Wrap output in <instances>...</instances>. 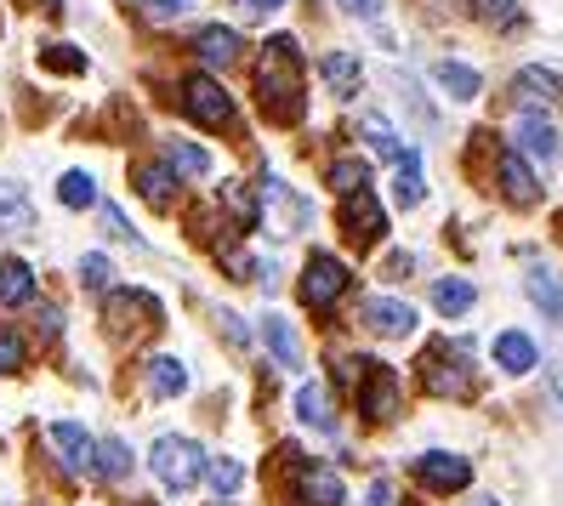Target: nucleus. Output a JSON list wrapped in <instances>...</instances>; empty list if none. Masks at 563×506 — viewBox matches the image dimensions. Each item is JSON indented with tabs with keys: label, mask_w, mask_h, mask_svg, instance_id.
Returning a JSON list of instances; mask_svg holds the SVG:
<instances>
[{
	"label": "nucleus",
	"mask_w": 563,
	"mask_h": 506,
	"mask_svg": "<svg viewBox=\"0 0 563 506\" xmlns=\"http://www.w3.org/2000/svg\"><path fill=\"white\" fill-rule=\"evenodd\" d=\"M347 285H353V267L342 262V256H330V251H319V256H308V274H302V308H313V314H324V308H336V301L347 296Z\"/></svg>",
	"instance_id": "nucleus-3"
},
{
	"label": "nucleus",
	"mask_w": 563,
	"mask_h": 506,
	"mask_svg": "<svg viewBox=\"0 0 563 506\" xmlns=\"http://www.w3.org/2000/svg\"><path fill=\"white\" fill-rule=\"evenodd\" d=\"M512 91L523 97L529 109H541V103H558V97H563V80L552 69H518L512 75Z\"/></svg>",
	"instance_id": "nucleus-22"
},
{
	"label": "nucleus",
	"mask_w": 563,
	"mask_h": 506,
	"mask_svg": "<svg viewBox=\"0 0 563 506\" xmlns=\"http://www.w3.org/2000/svg\"><path fill=\"white\" fill-rule=\"evenodd\" d=\"M188 387V370H183V359H172V353H154L148 359V393L154 398H177Z\"/></svg>",
	"instance_id": "nucleus-23"
},
{
	"label": "nucleus",
	"mask_w": 563,
	"mask_h": 506,
	"mask_svg": "<svg viewBox=\"0 0 563 506\" xmlns=\"http://www.w3.org/2000/svg\"><path fill=\"white\" fill-rule=\"evenodd\" d=\"M342 228H347V240H353V245H371V240H376V228H387L382 199H376L371 188L347 194V199H342Z\"/></svg>",
	"instance_id": "nucleus-9"
},
{
	"label": "nucleus",
	"mask_w": 563,
	"mask_h": 506,
	"mask_svg": "<svg viewBox=\"0 0 563 506\" xmlns=\"http://www.w3.org/2000/svg\"><path fill=\"white\" fill-rule=\"evenodd\" d=\"M52 450L63 455V466L69 472H91L97 466V444H91V432L86 427H75V421H52Z\"/></svg>",
	"instance_id": "nucleus-12"
},
{
	"label": "nucleus",
	"mask_w": 563,
	"mask_h": 506,
	"mask_svg": "<svg viewBox=\"0 0 563 506\" xmlns=\"http://www.w3.org/2000/svg\"><path fill=\"white\" fill-rule=\"evenodd\" d=\"M495 177H501V194L512 199L518 211H523V206H536V199H541V177L523 165V154H518V148H501V160H495Z\"/></svg>",
	"instance_id": "nucleus-10"
},
{
	"label": "nucleus",
	"mask_w": 563,
	"mask_h": 506,
	"mask_svg": "<svg viewBox=\"0 0 563 506\" xmlns=\"http://www.w3.org/2000/svg\"><path fill=\"white\" fill-rule=\"evenodd\" d=\"M364 324L376 336H416V308L410 301H393V296H371L364 301Z\"/></svg>",
	"instance_id": "nucleus-13"
},
{
	"label": "nucleus",
	"mask_w": 563,
	"mask_h": 506,
	"mask_svg": "<svg viewBox=\"0 0 563 506\" xmlns=\"http://www.w3.org/2000/svg\"><path fill=\"white\" fill-rule=\"evenodd\" d=\"M473 506H495V501H473Z\"/></svg>",
	"instance_id": "nucleus-48"
},
{
	"label": "nucleus",
	"mask_w": 563,
	"mask_h": 506,
	"mask_svg": "<svg viewBox=\"0 0 563 506\" xmlns=\"http://www.w3.org/2000/svg\"><path fill=\"white\" fill-rule=\"evenodd\" d=\"M262 336H268V348H274V359L296 370V359H302V342H296V330H290V319L268 314V319H262Z\"/></svg>",
	"instance_id": "nucleus-28"
},
{
	"label": "nucleus",
	"mask_w": 563,
	"mask_h": 506,
	"mask_svg": "<svg viewBox=\"0 0 563 506\" xmlns=\"http://www.w3.org/2000/svg\"><path fill=\"white\" fill-rule=\"evenodd\" d=\"M473 301H478V296H473V279H439V285H433V308H439L444 319H467Z\"/></svg>",
	"instance_id": "nucleus-26"
},
{
	"label": "nucleus",
	"mask_w": 563,
	"mask_h": 506,
	"mask_svg": "<svg viewBox=\"0 0 563 506\" xmlns=\"http://www.w3.org/2000/svg\"><path fill=\"white\" fill-rule=\"evenodd\" d=\"M97 472H103V479H125V472H131V450L120 444V438L97 444Z\"/></svg>",
	"instance_id": "nucleus-36"
},
{
	"label": "nucleus",
	"mask_w": 563,
	"mask_h": 506,
	"mask_svg": "<svg viewBox=\"0 0 563 506\" xmlns=\"http://www.w3.org/2000/svg\"><path fill=\"white\" fill-rule=\"evenodd\" d=\"M137 194L148 199L154 211H165L177 199V172H172V165H143V172H137Z\"/></svg>",
	"instance_id": "nucleus-25"
},
{
	"label": "nucleus",
	"mask_w": 563,
	"mask_h": 506,
	"mask_svg": "<svg viewBox=\"0 0 563 506\" xmlns=\"http://www.w3.org/2000/svg\"><path fill=\"white\" fill-rule=\"evenodd\" d=\"M358 410L371 421H393L399 416V376H393L387 364H364L358 376Z\"/></svg>",
	"instance_id": "nucleus-7"
},
{
	"label": "nucleus",
	"mask_w": 563,
	"mask_h": 506,
	"mask_svg": "<svg viewBox=\"0 0 563 506\" xmlns=\"http://www.w3.org/2000/svg\"><path fill=\"white\" fill-rule=\"evenodd\" d=\"M296 495H302L308 506H342L347 501V484L336 479V466L302 461V466H296Z\"/></svg>",
	"instance_id": "nucleus-11"
},
{
	"label": "nucleus",
	"mask_w": 563,
	"mask_h": 506,
	"mask_svg": "<svg viewBox=\"0 0 563 506\" xmlns=\"http://www.w3.org/2000/svg\"><path fill=\"white\" fill-rule=\"evenodd\" d=\"M57 199H63L69 211H86V206H97V188H91V177H86V172H63Z\"/></svg>",
	"instance_id": "nucleus-31"
},
{
	"label": "nucleus",
	"mask_w": 563,
	"mask_h": 506,
	"mask_svg": "<svg viewBox=\"0 0 563 506\" xmlns=\"http://www.w3.org/2000/svg\"><path fill=\"white\" fill-rule=\"evenodd\" d=\"M0 301H7V308L35 301V267L18 262V256H0Z\"/></svg>",
	"instance_id": "nucleus-20"
},
{
	"label": "nucleus",
	"mask_w": 563,
	"mask_h": 506,
	"mask_svg": "<svg viewBox=\"0 0 563 506\" xmlns=\"http://www.w3.org/2000/svg\"><path fill=\"white\" fill-rule=\"evenodd\" d=\"M206 479H211V490H217V495H234V490H240V479H245V466H240L234 455H211V461H206Z\"/></svg>",
	"instance_id": "nucleus-33"
},
{
	"label": "nucleus",
	"mask_w": 563,
	"mask_h": 506,
	"mask_svg": "<svg viewBox=\"0 0 563 506\" xmlns=\"http://www.w3.org/2000/svg\"><path fill=\"white\" fill-rule=\"evenodd\" d=\"M240 7H251V12H279L285 0H240Z\"/></svg>",
	"instance_id": "nucleus-47"
},
{
	"label": "nucleus",
	"mask_w": 563,
	"mask_h": 506,
	"mask_svg": "<svg viewBox=\"0 0 563 506\" xmlns=\"http://www.w3.org/2000/svg\"><path fill=\"white\" fill-rule=\"evenodd\" d=\"M495 364H501L507 376H529V370L541 364V353H536V342H529L523 330H501L495 336Z\"/></svg>",
	"instance_id": "nucleus-16"
},
{
	"label": "nucleus",
	"mask_w": 563,
	"mask_h": 506,
	"mask_svg": "<svg viewBox=\"0 0 563 506\" xmlns=\"http://www.w3.org/2000/svg\"><path fill=\"white\" fill-rule=\"evenodd\" d=\"M165 165H172L177 177H206V172H211V154H206L200 143L172 138V143H165Z\"/></svg>",
	"instance_id": "nucleus-27"
},
{
	"label": "nucleus",
	"mask_w": 563,
	"mask_h": 506,
	"mask_svg": "<svg viewBox=\"0 0 563 506\" xmlns=\"http://www.w3.org/2000/svg\"><path fill=\"white\" fill-rule=\"evenodd\" d=\"M12 370H23V336L0 324V376H12Z\"/></svg>",
	"instance_id": "nucleus-38"
},
{
	"label": "nucleus",
	"mask_w": 563,
	"mask_h": 506,
	"mask_svg": "<svg viewBox=\"0 0 563 506\" xmlns=\"http://www.w3.org/2000/svg\"><path fill=\"white\" fill-rule=\"evenodd\" d=\"M393 194H399V206H421V154L416 148H405L399 154V188H393Z\"/></svg>",
	"instance_id": "nucleus-29"
},
{
	"label": "nucleus",
	"mask_w": 563,
	"mask_h": 506,
	"mask_svg": "<svg viewBox=\"0 0 563 506\" xmlns=\"http://www.w3.org/2000/svg\"><path fill=\"white\" fill-rule=\"evenodd\" d=\"M416 364L433 398H473V342H427Z\"/></svg>",
	"instance_id": "nucleus-2"
},
{
	"label": "nucleus",
	"mask_w": 563,
	"mask_h": 506,
	"mask_svg": "<svg viewBox=\"0 0 563 506\" xmlns=\"http://www.w3.org/2000/svg\"><path fill=\"white\" fill-rule=\"evenodd\" d=\"M416 484L433 490V495H455V490L473 484V461L450 455V450H427V455H416Z\"/></svg>",
	"instance_id": "nucleus-6"
},
{
	"label": "nucleus",
	"mask_w": 563,
	"mask_h": 506,
	"mask_svg": "<svg viewBox=\"0 0 563 506\" xmlns=\"http://www.w3.org/2000/svg\"><path fill=\"white\" fill-rule=\"evenodd\" d=\"M103 228L114 233V240H137V233L125 228V217H120V206H103Z\"/></svg>",
	"instance_id": "nucleus-43"
},
{
	"label": "nucleus",
	"mask_w": 563,
	"mask_h": 506,
	"mask_svg": "<svg viewBox=\"0 0 563 506\" xmlns=\"http://www.w3.org/2000/svg\"><path fill=\"white\" fill-rule=\"evenodd\" d=\"M484 18H489L495 29H512V23H518V0H484Z\"/></svg>",
	"instance_id": "nucleus-39"
},
{
	"label": "nucleus",
	"mask_w": 563,
	"mask_h": 506,
	"mask_svg": "<svg viewBox=\"0 0 563 506\" xmlns=\"http://www.w3.org/2000/svg\"><path fill=\"white\" fill-rule=\"evenodd\" d=\"M433 80L450 91V97H461V103H473V97L484 91V75L473 69V63H455V57H444V63H433Z\"/></svg>",
	"instance_id": "nucleus-21"
},
{
	"label": "nucleus",
	"mask_w": 563,
	"mask_h": 506,
	"mask_svg": "<svg viewBox=\"0 0 563 506\" xmlns=\"http://www.w3.org/2000/svg\"><path fill=\"white\" fill-rule=\"evenodd\" d=\"M183 109H188V120H200L206 131H228V125H234V97H228L211 75H194L183 86Z\"/></svg>",
	"instance_id": "nucleus-5"
},
{
	"label": "nucleus",
	"mask_w": 563,
	"mask_h": 506,
	"mask_svg": "<svg viewBox=\"0 0 563 506\" xmlns=\"http://www.w3.org/2000/svg\"><path fill=\"white\" fill-rule=\"evenodd\" d=\"M512 148L518 154H536V160H558L563 143H558V125L541 114V109H518V125H512Z\"/></svg>",
	"instance_id": "nucleus-8"
},
{
	"label": "nucleus",
	"mask_w": 563,
	"mask_h": 506,
	"mask_svg": "<svg viewBox=\"0 0 563 506\" xmlns=\"http://www.w3.org/2000/svg\"><path fill=\"white\" fill-rule=\"evenodd\" d=\"M103 314L114 319V330H131V324H148V319H159V301H154V296H143V290H109Z\"/></svg>",
	"instance_id": "nucleus-15"
},
{
	"label": "nucleus",
	"mask_w": 563,
	"mask_h": 506,
	"mask_svg": "<svg viewBox=\"0 0 563 506\" xmlns=\"http://www.w3.org/2000/svg\"><path fill=\"white\" fill-rule=\"evenodd\" d=\"M143 12H148L154 23H172V18L188 12V0H143Z\"/></svg>",
	"instance_id": "nucleus-40"
},
{
	"label": "nucleus",
	"mask_w": 563,
	"mask_h": 506,
	"mask_svg": "<svg viewBox=\"0 0 563 506\" xmlns=\"http://www.w3.org/2000/svg\"><path fill=\"white\" fill-rule=\"evenodd\" d=\"M364 183H371V165H364V160H336V165H330V188H336L342 199L358 194Z\"/></svg>",
	"instance_id": "nucleus-32"
},
{
	"label": "nucleus",
	"mask_w": 563,
	"mask_h": 506,
	"mask_svg": "<svg viewBox=\"0 0 563 506\" xmlns=\"http://www.w3.org/2000/svg\"><path fill=\"white\" fill-rule=\"evenodd\" d=\"M35 228V206H29V188L0 177V233H29Z\"/></svg>",
	"instance_id": "nucleus-17"
},
{
	"label": "nucleus",
	"mask_w": 563,
	"mask_h": 506,
	"mask_svg": "<svg viewBox=\"0 0 563 506\" xmlns=\"http://www.w3.org/2000/svg\"><path fill=\"white\" fill-rule=\"evenodd\" d=\"M57 324H63V314H57V308H41V330L57 336Z\"/></svg>",
	"instance_id": "nucleus-46"
},
{
	"label": "nucleus",
	"mask_w": 563,
	"mask_h": 506,
	"mask_svg": "<svg viewBox=\"0 0 563 506\" xmlns=\"http://www.w3.org/2000/svg\"><path fill=\"white\" fill-rule=\"evenodd\" d=\"M217 324H222V336H228V342H234V348H251V330H245V324H240L234 314H228V308L217 314Z\"/></svg>",
	"instance_id": "nucleus-41"
},
{
	"label": "nucleus",
	"mask_w": 563,
	"mask_h": 506,
	"mask_svg": "<svg viewBox=\"0 0 563 506\" xmlns=\"http://www.w3.org/2000/svg\"><path fill=\"white\" fill-rule=\"evenodd\" d=\"M41 63H46L52 75H80V69H86V57H80L75 46H63V41H46V46H41Z\"/></svg>",
	"instance_id": "nucleus-34"
},
{
	"label": "nucleus",
	"mask_w": 563,
	"mask_h": 506,
	"mask_svg": "<svg viewBox=\"0 0 563 506\" xmlns=\"http://www.w3.org/2000/svg\"><path fill=\"white\" fill-rule=\"evenodd\" d=\"M80 285H86V290H114V267H109V256H97V251H91V256L80 262Z\"/></svg>",
	"instance_id": "nucleus-37"
},
{
	"label": "nucleus",
	"mask_w": 563,
	"mask_h": 506,
	"mask_svg": "<svg viewBox=\"0 0 563 506\" xmlns=\"http://www.w3.org/2000/svg\"><path fill=\"white\" fill-rule=\"evenodd\" d=\"M319 80L330 86V97H342V103H353V97L364 91V69H358V57H347V52H324L319 57Z\"/></svg>",
	"instance_id": "nucleus-14"
},
{
	"label": "nucleus",
	"mask_w": 563,
	"mask_h": 506,
	"mask_svg": "<svg viewBox=\"0 0 563 506\" xmlns=\"http://www.w3.org/2000/svg\"><path fill=\"white\" fill-rule=\"evenodd\" d=\"M364 143H371L382 160H399L405 148H399V138H393V125L382 120V114H371V120H364Z\"/></svg>",
	"instance_id": "nucleus-35"
},
{
	"label": "nucleus",
	"mask_w": 563,
	"mask_h": 506,
	"mask_svg": "<svg viewBox=\"0 0 563 506\" xmlns=\"http://www.w3.org/2000/svg\"><path fill=\"white\" fill-rule=\"evenodd\" d=\"M523 296L536 301L552 324H563V285H558V274H547V267H529V274H523Z\"/></svg>",
	"instance_id": "nucleus-19"
},
{
	"label": "nucleus",
	"mask_w": 563,
	"mask_h": 506,
	"mask_svg": "<svg viewBox=\"0 0 563 506\" xmlns=\"http://www.w3.org/2000/svg\"><path fill=\"white\" fill-rule=\"evenodd\" d=\"M222 199H228V211H234L240 233H251V228L262 222V211H256V194H251L245 183H228V188H222Z\"/></svg>",
	"instance_id": "nucleus-30"
},
{
	"label": "nucleus",
	"mask_w": 563,
	"mask_h": 506,
	"mask_svg": "<svg viewBox=\"0 0 563 506\" xmlns=\"http://www.w3.org/2000/svg\"><path fill=\"white\" fill-rule=\"evenodd\" d=\"M194 52H200L206 69H228V63H240V35H234V29H222V23H211V29H200Z\"/></svg>",
	"instance_id": "nucleus-18"
},
{
	"label": "nucleus",
	"mask_w": 563,
	"mask_h": 506,
	"mask_svg": "<svg viewBox=\"0 0 563 506\" xmlns=\"http://www.w3.org/2000/svg\"><path fill=\"white\" fill-rule=\"evenodd\" d=\"M296 421L313 427V432H336V416H330V398L319 382H308L302 393H296Z\"/></svg>",
	"instance_id": "nucleus-24"
},
{
	"label": "nucleus",
	"mask_w": 563,
	"mask_h": 506,
	"mask_svg": "<svg viewBox=\"0 0 563 506\" xmlns=\"http://www.w3.org/2000/svg\"><path fill=\"white\" fill-rule=\"evenodd\" d=\"M364 506H393V484H387V479H376V484H371V495H364Z\"/></svg>",
	"instance_id": "nucleus-44"
},
{
	"label": "nucleus",
	"mask_w": 563,
	"mask_h": 506,
	"mask_svg": "<svg viewBox=\"0 0 563 506\" xmlns=\"http://www.w3.org/2000/svg\"><path fill=\"white\" fill-rule=\"evenodd\" d=\"M256 97H262V109H268L274 125L302 120V46H296V35H274L268 46H262Z\"/></svg>",
	"instance_id": "nucleus-1"
},
{
	"label": "nucleus",
	"mask_w": 563,
	"mask_h": 506,
	"mask_svg": "<svg viewBox=\"0 0 563 506\" xmlns=\"http://www.w3.org/2000/svg\"><path fill=\"white\" fill-rule=\"evenodd\" d=\"M148 466H154V479L165 490H194L200 472H206V455H200V444H188V438H159Z\"/></svg>",
	"instance_id": "nucleus-4"
},
{
	"label": "nucleus",
	"mask_w": 563,
	"mask_h": 506,
	"mask_svg": "<svg viewBox=\"0 0 563 506\" xmlns=\"http://www.w3.org/2000/svg\"><path fill=\"white\" fill-rule=\"evenodd\" d=\"M336 7H342L347 18H382V7H387V0H336Z\"/></svg>",
	"instance_id": "nucleus-42"
},
{
	"label": "nucleus",
	"mask_w": 563,
	"mask_h": 506,
	"mask_svg": "<svg viewBox=\"0 0 563 506\" xmlns=\"http://www.w3.org/2000/svg\"><path fill=\"white\" fill-rule=\"evenodd\" d=\"M547 393H552V404L563 410V364H552V370H547Z\"/></svg>",
	"instance_id": "nucleus-45"
}]
</instances>
